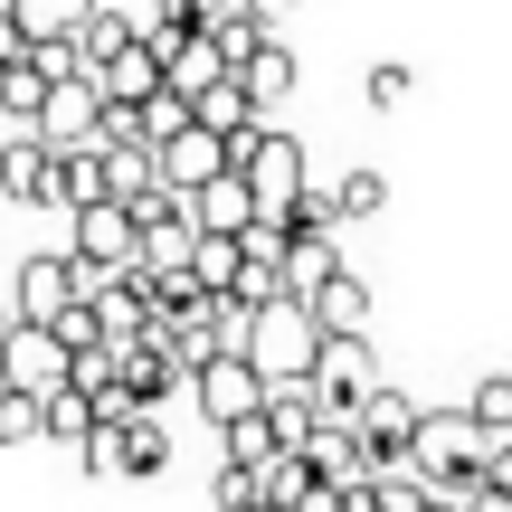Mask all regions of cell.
Listing matches in <instances>:
<instances>
[{"instance_id": "8d00e7d4", "label": "cell", "mask_w": 512, "mask_h": 512, "mask_svg": "<svg viewBox=\"0 0 512 512\" xmlns=\"http://www.w3.org/2000/svg\"><path fill=\"white\" fill-rule=\"evenodd\" d=\"M266 512H275V503H266Z\"/></svg>"}, {"instance_id": "f546056e", "label": "cell", "mask_w": 512, "mask_h": 512, "mask_svg": "<svg viewBox=\"0 0 512 512\" xmlns=\"http://www.w3.org/2000/svg\"><path fill=\"white\" fill-rule=\"evenodd\" d=\"M238 10L256 19V29H285V10H294V0H238Z\"/></svg>"}, {"instance_id": "ba28073f", "label": "cell", "mask_w": 512, "mask_h": 512, "mask_svg": "<svg viewBox=\"0 0 512 512\" xmlns=\"http://www.w3.org/2000/svg\"><path fill=\"white\" fill-rule=\"evenodd\" d=\"M190 399H200V418H209V427L228 437V427L266 418V399H275V389L256 380V370H247V351H228V361H209L200 380H190Z\"/></svg>"}, {"instance_id": "52a82bcc", "label": "cell", "mask_w": 512, "mask_h": 512, "mask_svg": "<svg viewBox=\"0 0 512 512\" xmlns=\"http://www.w3.org/2000/svg\"><path fill=\"white\" fill-rule=\"evenodd\" d=\"M86 475H133V484H152L171 465V437H162V418H105V437L86 446Z\"/></svg>"}, {"instance_id": "603a6c76", "label": "cell", "mask_w": 512, "mask_h": 512, "mask_svg": "<svg viewBox=\"0 0 512 512\" xmlns=\"http://www.w3.org/2000/svg\"><path fill=\"white\" fill-rule=\"evenodd\" d=\"M209 48H219V57H228V76H247V67H256V57H266V48H275V29H256V19L238 10V19H228V29H219V38H209Z\"/></svg>"}, {"instance_id": "9a60e30c", "label": "cell", "mask_w": 512, "mask_h": 512, "mask_svg": "<svg viewBox=\"0 0 512 512\" xmlns=\"http://www.w3.org/2000/svg\"><path fill=\"white\" fill-rule=\"evenodd\" d=\"M342 247H332V238H294L285 247V304H313V294H323V285H342Z\"/></svg>"}, {"instance_id": "30bf717a", "label": "cell", "mask_w": 512, "mask_h": 512, "mask_svg": "<svg viewBox=\"0 0 512 512\" xmlns=\"http://www.w3.org/2000/svg\"><path fill=\"white\" fill-rule=\"evenodd\" d=\"M228 171H238V152H228L219 133H200V124H190L181 143H162V190L171 200H200V190H219Z\"/></svg>"}, {"instance_id": "ffe728a7", "label": "cell", "mask_w": 512, "mask_h": 512, "mask_svg": "<svg viewBox=\"0 0 512 512\" xmlns=\"http://www.w3.org/2000/svg\"><path fill=\"white\" fill-rule=\"evenodd\" d=\"M209 86H228V57L209 48V38H190V48L171 57V95H181V105H200Z\"/></svg>"}, {"instance_id": "d6986e66", "label": "cell", "mask_w": 512, "mask_h": 512, "mask_svg": "<svg viewBox=\"0 0 512 512\" xmlns=\"http://www.w3.org/2000/svg\"><path fill=\"white\" fill-rule=\"evenodd\" d=\"M361 503H370V512H437V494H427L418 465H380V475L361 484Z\"/></svg>"}, {"instance_id": "d6a6232c", "label": "cell", "mask_w": 512, "mask_h": 512, "mask_svg": "<svg viewBox=\"0 0 512 512\" xmlns=\"http://www.w3.org/2000/svg\"><path fill=\"white\" fill-rule=\"evenodd\" d=\"M10 275H19V266H0V285H10Z\"/></svg>"}, {"instance_id": "8992f818", "label": "cell", "mask_w": 512, "mask_h": 512, "mask_svg": "<svg viewBox=\"0 0 512 512\" xmlns=\"http://www.w3.org/2000/svg\"><path fill=\"white\" fill-rule=\"evenodd\" d=\"M67 380H76V351L57 342L48 323H19L10 342H0V389H19V399H57Z\"/></svg>"}, {"instance_id": "484cf974", "label": "cell", "mask_w": 512, "mask_h": 512, "mask_svg": "<svg viewBox=\"0 0 512 512\" xmlns=\"http://www.w3.org/2000/svg\"><path fill=\"white\" fill-rule=\"evenodd\" d=\"M219 512H266V475L256 465H219Z\"/></svg>"}, {"instance_id": "1f68e13d", "label": "cell", "mask_w": 512, "mask_h": 512, "mask_svg": "<svg viewBox=\"0 0 512 512\" xmlns=\"http://www.w3.org/2000/svg\"><path fill=\"white\" fill-rule=\"evenodd\" d=\"M10 332H19V304H10V294H0V342H10Z\"/></svg>"}, {"instance_id": "6da1fadb", "label": "cell", "mask_w": 512, "mask_h": 512, "mask_svg": "<svg viewBox=\"0 0 512 512\" xmlns=\"http://www.w3.org/2000/svg\"><path fill=\"white\" fill-rule=\"evenodd\" d=\"M494 456H503V446L475 427V408H427L418 446H408V465L427 475V494H437V503H484V484H494Z\"/></svg>"}, {"instance_id": "e575fe53", "label": "cell", "mask_w": 512, "mask_h": 512, "mask_svg": "<svg viewBox=\"0 0 512 512\" xmlns=\"http://www.w3.org/2000/svg\"><path fill=\"white\" fill-rule=\"evenodd\" d=\"M0 10H10V0H0Z\"/></svg>"}, {"instance_id": "d590c367", "label": "cell", "mask_w": 512, "mask_h": 512, "mask_svg": "<svg viewBox=\"0 0 512 512\" xmlns=\"http://www.w3.org/2000/svg\"><path fill=\"white\" fill-rule=\"evenodd\" d=\"M0 143H10V133H0Z\"/></svg>"}, {"instance_id": "ac0fdd59", "label": "cell", "mask_w": 512, "mask_h": 512, "mask_svg": "<svg viewBox=\"0 0 512 512\" xmlns=\"http://www.w3.org/2000/svg\"><path fill=\"white\" fill-rule=\"evenodd\" d=\"M266 427H275V446H285V456H304V446L323 437V408H313V389H275V399H266Z\"/></svg>"}, {"instance_id": "d4e9b609", "label": "cell", "mask_w": 512, "mask_h": 512, "mask_svg": "<svg viewBox=\"0 0 512 512\" xmlns=\"http://www.w3.org/2000/svg\"><path fill=\"white\" fill-rule=\"evenodd\" d=\"M332 200H342V219H380V209H389V181H380V171H342Z\"/></svg>"}, {"instance_id": "7402d4cb", "label": "cell", "mask_w": 512, "mask_h": 512, "mask_svg": "<svg viewBox=\"0 0 512 512\" xmlns=\"http://www.w3.org/2000/svg\"><path fill=\"white\" fill-rule=\"evenodd\" d=\"M313 494H323V475H313V456H275V465H266V503H275V512H304Z\"/></svg>"}, {"instance_id": "4fadbf2b", "label": "cell", "mask_w": 512, "mask_h": 512, "mask_svg": "<svg viewBox=\"0 0 512 512\" xmlns=\"http://www.w3.org/2000/svg\"><path fill=\"white\" fill-rule=\"evenodd\" d=\"M95 10H105V0H10V19H19L29 48H67V38H86Z\"/></svg>"}, {"instance_id": "7a4b0ae2", "label": "cell", "mask_w": 512, "mask_h": 512, "mask_svg": "<svg viewBox=\"0 0 512 512\" xmlns=\"http://www.w3.org/2000/svg\"><path fill=\"white\" fill-rule=\"evenodd\" d=\"M238 351H247V370L266 389H313V370H323V323H313L304 304H266Z\"/></svg>"}, {"instance_id": "8fae6325", "label": "cell", "mask_w": 512, "mask_h": 512, "mask_svg": "<svg viewBox=\"0 0 512 512\" xmlns=\"http://www.w3.org/2000/svg\"><path fill=\"white\" fill-rule=\"evenodd\" d=\"M0 200H19V209H57V143L10 133V143H0Z\"/></svg>"}, {"instance_id": "83f0119b", "label": "cell", "mask_w": 512, "mask_h": 512, "mask_svg": "<svg viewBox=\"0 0 512 512\" xmlns=\"http://www.w3.org/2000/svg\"><path fill=\"white\" fill-rule=\"evenodd\" d=\"M408 86H418V76H408L399 57H389V67H370V86H361V95H370L380 114H399V105H408Z\"/></svg>"}, {"instance_id": "f1b7e54d", "label": "cell", "mask_w": 512, "mask_h": 512, "mask_svg": "<svg viewBox=\"0 0 512 512\" xmlns=\"http://www.w3.org/2000/svg\"><path fill=\"white\" fill-rule=\"evenodd\" d=\"M10 67H29V38H19V19L0 10V76H10Z\"/></svg>"}, {"instance_id": "4316f807", "label": "cell", "mask_w": 512, "mask_h": 512, "mask_svg": "<svg viewBox=\"0 0 512 512\" xmlns=\"http://www.w3.org/2000/svg\"><path fill=\"white\" fill-rule=\"evenodd\" d=\"M162 19H181V29H200V38H219L228 19H238V0H162Z\"/></svg>"}, {"instance_id": "5bb4252c", "label": "cell", "mask_w": 512, "mask_h": 512, "mask_svg": "<svg viewBox=\"0 0 512 512\" xmlns=\"http://www.w3.org/2000/svg\"><path fill=\"white\" fill-rule=\"evenodd\" d=\"M95 437H105V399L67 380V389H57V399H48V446H67V456H86Z\"/></svg>"}, {"instance_id": "4dcf8cb0", "label": "cell", "mask_w": 512, "mask_h": 512, "mask_svg": "<svg viewBox=\"0 0 512 512\" xmlns=\"http://www.w3.org/2000/svg\"><path fill=\"white\" fill-rule=\"evenodd\" d=\"M465 512H512V494H494V484H484V503H465Z\"/></svg>"}, {"instance_id": "9c48e42d", "label": "cell", "mask_w": 512, "mask_h": 512, "mask_svg": "<svg viewBox=\"0 0 512 512\" xmlns=\"http://www.w3.org/2000/svg\"><path fill=\"white\" fill-rule=\"evenodd\" d=\"M133 228H143V275H190V256H200V219H190V200L152 190V200L133 209Z\"/></svg>"}, {"instance_id": "5b68a950", "label": "cell", "mask_w": 512, "mask_h": 512, "mask_svg": "<svg viewBox=\"0 0 512 512\" xmlns=\"http://www.w3.org/2000/svg\"><path fill=\"white\" fill-rule=\"evenodd\" d=\"M10 304H19V323H67L76 304H95V275L76 266V256H29V266L10 275Z\"/></svg>"}, {"instance_id": "3957f363", "label": "cell", "mask_w": 512, "mask_h": 512, "mask_svg": "<svg viewBox=\"0 0 512 512\" xmlns=\"http://www.w3.org/2000/svg\"><path fill=\"white\" fill-rule=\"evenodd\" d=\"M380 389H389V380H380L370 332H361V342H323V370H313V408H323V427H361Z\"/></svg>"}, {"instance_id": "7c38bea8", "label": "cell", "mask_w": 512, "mask_h": 512, "mask_svg": "<svg viewBox=\"0 0 512 512\" xmlns=\"http://www.w3.org/2000/svg\"><path fill=\"white\" fill-rule=\"evenodd\" d=\"M418 427H427V408L408 399V389H380V399H370V418H361V446L380 465H408V446H418Z\"/></svg>"}, {"instance_id": "2e32d148", "label": "cell", "mask_w": 512, "mask_h": 512, "mask_svg": "<svg viewBox=\"0 0 512 512\" xmlns=\"http://www.w3.org/2000/svg\"><path fill=\"white\" fill-rule=\"evenodd\" d=\"M304 313L323 323V342H361V323H370V285H361V275H342V285H323Z\"/></svg>"}, {"instance_id": "44dd1931", "label": "cell", "mask_w": 512, "mask_h": 512, "mask_svg": "<svg viewBox=\"0 0 512 512\" xmlns=\"http://www.w3.org/2000/svg\"><path fill=\"white\" fill-rule=\"evenodd\" d=\"M238 86H247V105H256V114H275V105H285V95H294V48H285V38H275V48L256 57V67L238 76Z\"/></svg>"}, {"instance_id": "836d02e7", "label": "cell", "mask_w": 512, "mask_h": 512, "mask_svg": "<svg viewBox=\"0 0 512 512\" xmlns=\"http://www.w3.org/2000/svg\"><path fill=\"white\" fill-rule=\"evenodd\" d=\"M437 512H465V503H437Z\"/></svg>"}, {"instance_id": "e0dca14e", "label": "cell", "mask_w": 512, "mask_h": 512, "mask_svg": "<svg viewBox=\"0 0 512 512\" xmlns=\"http://www.w3.org/2000/svg\"><path fill=\"white\" fill-rule=\"evenodd\" d=\"M190 114H200V133H219V143H247V133L266 124V114L247 105V86H238V76H228V86H209V95H200Z\"/></svg>"}, {"instance_id": "277c9868", "label": "cell", "mask_w": 512, "mask_h": 512, "mask_svg": "<svg viewBox=\"0 0 512 512\" xmlns=\"http://www.w3.org/2000/svg\"><path fill=\"white\" fill-rule=\"evenodd\" d=\"M228 152H238V181L256 190V209H266V219H285V209L313 190V181H304V143H294L285 124H256L247 143H228Z\"/></svg>"}, {"instance_id": "cb8c5ba5", "label": "cell", "mask_w": 512, "mask_h": 512, "mask_svg": "<svg viewBox=\"0 0 512 512\" xmlns=\"http://www.w3.org/2000/svg\"><path fill=\"white\" fill-rule=\"evenodd\" d=\"M48 437V399H19V389H0V446H38Z\"/></svg>"}]
</instances>
